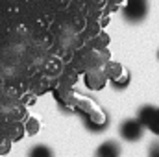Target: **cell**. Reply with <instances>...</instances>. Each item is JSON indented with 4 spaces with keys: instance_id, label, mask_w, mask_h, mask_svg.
<instances>
[{
    "instance_id": "6da1fadb",
    "label": "cell",
    "mask_w": 159,
    "mask_h": 157,
    "mask_svg": "<svg viewBox=\"0 0 159 157\" xmlns=\"http://www.w3.org/2000/svg\"><path fill=\"white\" fill-rule=\"evenodd\" d=\"M119 133L124 141H128V142H137V141H141V137H143V133H144V126H143L137 118H128V120H124V122L120 124Z\"/></svg>"
},
{
    "instance_id": "7a4b0ae2",
    "label": "cell",
    "mask_w": 159,
    "mask_h": 157,
    "mask_svg": "<svg viewBox=\"0 0 159 157\" xmlns=\"http://www.w3.org/2000/svg\"><path fill=\"white\" fill-rule=\"evenodd\" d=\"M124 19L129 22H141L144 20L148 9H146V0H128V4L122 9Z\"/></svg>"
},
{
    "instance_id": "3957f363",
    "label": "cell",
    "mask_w": 159,
    "mask_h": 157,
    "mask_svg": "<svg viewBox=\"0 0 159 157\" xmlns=\"http://www.w3.org/2000/svg\"><path fill=\"white\" fill-rule=\"evenodd\" d=\"M94 157H120L119 142H115V141H106V142H102V144L96 148Z\"/></svg>"
},
{
    "instance_id": "277c9868",
    "label": "cell",
    "mask_w": 159,
    "mask_h": 157,
    "mask_svg": "<svg viewBox=\"0 0 159 157\" xmlns=\"http://www.w3.org/2000/svg\"><path fill=\"white\" fill-rule=\"evenodd\" d=\"M156 115H157V107H154V105H143V107L139 109V113H137V120H139L144 128H148L150 122L156 118Z\"/></svg>"
},
{
    "instance_id": "5b68a950",
    "label": "cell",
    "mask_w": 159,
    "mask_h": 157,
    "mask_svg": "<svg viewBox=\"0 0 159 157\" xmlns=\"http://www.w3.org/2000/svg\"><path fill=\"white\" fill-rule=\"evenodd\" d=\"M83 120H85V126H87V129H91V131H94V133H98V131H104V129L107 128V124H109V117L102 118V120H96L93 115H87V117H83Z\"/></svg>"
},
{
    "instance_id": "8992f818",
    "label": "cell",
    "mask_w": 159,
    "mask_h": 157,
    "mask_svg": "<svg viewBox=\"0 0 159 157\" xmlns=\"http://www.w3.org/2000/svg\"><path fill=\"white\" fill-rule=\"evenodd\" d=\"M28 157H54V152L44 144H37L28 152Z\"/></svg>"
},
{
    "instance_id": "52a82bcc",
    "label": "cell",
    "mask_w": 159,
    "mask_h": 157,
    "mask_svg": "<svg viewBox=\"0 0 159 157\" xmlns=\"http://www.w3.org/2000/svg\"><path fill=\"white\" fill-rule=\"evenodd\" d=\"M148 129L154 133V135H159V117L156 115V118L150 122V126H148Z\"/></svg>"
},
{
    "instance_id": "ba28073f",
    "label": "cell",
    "mask_w": 159,
    "mask_h": 157,
    "mask_svg": "<svg viewBox=\"0 0 159 157\" xmlns=\"http://www.w3.org/2000/svg\"><path fill=\"white\" fill-rule=\"evenodd\" d=\"M148 157H159V141H157V142H154V144L150 146Z\"/></svg>"
},
{
    "instance_id": "9c48e42d",
    "label": "cell",
    "mask_w": 159,
    "mask_h": 157,
    "mask_svg": "<svg viewBox=\"0 0 159 157\" xmlns=\"http://www.w3.org/2000/svg\"><path fill=\"white\" fill-rule=\"evenodd\" d=\"M128 81H129V76L126 74V76H124L122 79H115V87H119V89H124V87L128 85Z\"/></svg>"
},
{
    "instance_id": "30bf717a",
    "label": "cell",
    "mask_w": 159,
    "mask_h": 157,
    "mask_svg": "<svg viewBox=\"0 0 159 157\" xmlns=\"http://www.w3.org/2000/svg\"><path fill=\"white\" fill-rule=\"evenodd\" d=\"M157 117H159V107H157Z\"/></svg>"
},
{
    "instance_id": "8fae6325",
    "label": "cell",
    "mask_w": 159,
    "mask_h": 157,
    "mask_svg": "<svg viewBox=\"0 0 159 157\" xmlns=\"http://www.w3.org/2000/svg\"><path fill=\"white\" fill-rule=\"evenodd\" d=\"M157 57H159V52H157Z\"/></svg>"
}]
</instances>
